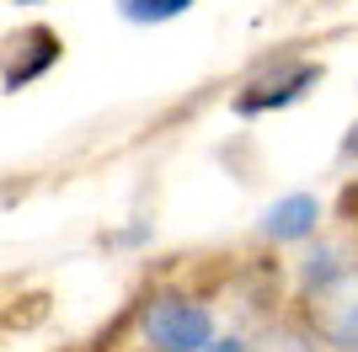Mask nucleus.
I'll list each match as a JSON object with an SVG mask.
<instances>
[{
	"label": "nucleus",
	"mask_w": 358,
	"mask_h": 352,
	"mask_svg": "<svg viewBox=\"0 0 358 352\" xmlns=\"http://www.w3.org/2000/svg\"><path fill=\"white\" fill-rule=\"evenodd\" d=\"M145 337L161 352H203L214 342V321L209 309L187 305V299H155L145 309Z\"/></svg>",
	"instance_id": "1"
},
{
	"label": "nucleus",
	"mask_w": 358,
	"mask_h": 352,
	"mask_svg": "<svg viewBox=\"0 0 358 352\" xmlns=\"http://www.w3.org/2000/svg\"><path fill=\"white\" fill-rule=\"evenodd\" d=\"M315 321H321V337L343 352H358V267H348L337 283L321 288V305H315Z\"/></svg>",
	"instance_id": "2"
},
{
	"label": "nucleus",
	"mask_w": 358,
	"mask_h": 352,
	"mask_svg": "<svg viewBox=\"0 0 358 352\" xmlns=\"http://www.w3.org/2000/svg\"><path fill=\"white\" fill-rule=\"evenodd\" d=\"M315 64H284L278 75H262L257 86H246V96L236 102V112L241 117H257V112H268V107H289V102H299L305 91L315 86Z\"/></svg>",
	"instance_id": "3"
},
{
	"label": "nucleus",
	"mask_w": 358,
	"mask_h": 352,
	"mask_svg": "<svg viewBox=\"0 0 358 352\" xmlns=\"http://www.w3.org/2000/svg\"><path fill=\"white\" fill-rule=\"evenodd\" d=\"M59 59V38L48 27H27V32H16L11 43H6V86L22 91L27 80H38V75L48 70Z\"/></svg>",
	"instance_id": "4"
},
{
	"label": "nucleus",
	"mask_w": 358,
	"mask_h": 352,
	"mask_svg": "<svg viewBox=\"0 0 358 352\" xmlns=\"http://www.w3.org/2000/svg\"><path fill=\"white\" fill-rule=\"evenodd\" d=\"M315 219H321V203H315L310 192H289V198H278V203L262 214V235H273V240H299V235H310Z\"/></svg>",
	"instance_id": "5"
},
{
	"label": "nucleus",
	"mask_w": 358,
	"mask_h": 352,
	"mask_svg": "<svg viewBox=\"0 0 358 352\" xmlns=\"http://www.w3.org/2000/svg\"><path fill=\"white\" fill-rule=\"evenodd\" d=\"M193 6V0H118L123 22H139V27H150V22H171V16H182Z\"/></svg>",
	"instance_id": "6"
},
{
	"label": "nucleus",
	"mask_w": 358,
	"mask_h": 352,
	"mask_svg": "<svg viewBox=\"0 0 358 352\" xmlns=\"http://www.w3.org/2000/svg\"><path fill=\"white\" fill-rule=\"evenodd\" d=\"M257 352H315V347H305L299 337H268V342H262Z\"/></svg>",
	"instance_id": "7"
},
{
	"label": "nucleus",
	"mask_w": 358,
	"mask_h": 352,
	"mask_svg": "<svg viewBox=\"0 0 358 352\" xmlns=\"http://www.w3.org/2000/svg\"><path fill=\"white\" fill-rule=\"evenodd\" d=\"M203 352H246V347H241V342H209Z\"/></svg>",
	"instance_id": "8"
},
{
	"label": "nucleus",
	"mask_w": 358,
	"mask_h": 352,
	"mask_svg": "<svg viewBox=\"0 0 358 352\" xmlns=\"http://www.w3.org/2000/svg\"><path fill=\"white\" fill-rule=\"evenodd\" d=\"M343 155H358V123H353V133L343 139Z\"/></svg>",
	"instance_id": "9"
},
{
	"label": "nucleus",
	"mask_w": 358,
	"mask_h": 352,
	"mask_svg": "<svg viewBox=\"0 0 358 352\" xmlns=\"http://www.w3.org/2000/svg\"><path fill=\"white\" fill-rule=\"evenodd\" d=\"M16 6H38V0H16Z\"/></svg>",
	"instance_id": "10"
}]
</instances>
